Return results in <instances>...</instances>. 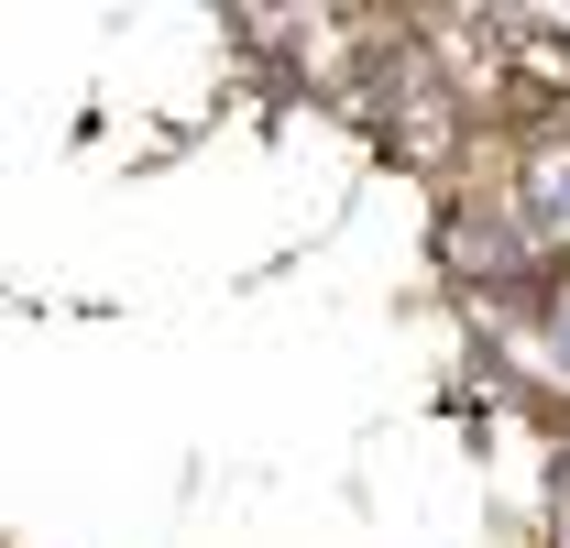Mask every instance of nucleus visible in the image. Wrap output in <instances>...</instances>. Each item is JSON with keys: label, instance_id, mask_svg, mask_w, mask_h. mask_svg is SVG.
Masks as SVG:
<instances>
[{"label": "nucleus", "instance_id": "f257e3e1", "mask_svg": "<svg viewBox=\"0 0 570 548\" xmlns=\"http://www.w3.org/2000/svg\"><path fill=\"white\" fill-rule=\"evenodd\" d=\"M527 231H538L549 253H570V143L527 154Z\"/></svg>", "mask_w": 570, "mask_h": 548}, {"label": "nucleus", "instance_id": "f03ea898", "mask_svg": "<svg viewBox=\"0 0 570 548\" xmlns=\"http://www.w3.org/2000/svg\"><path fill=\"white\" fill-rule=\"evenodd\" d=\"M549 351H560V373H570V296L549 307Z\"/></svg>", "mask_w": 570, "mask_h": 548}]
</instances>
